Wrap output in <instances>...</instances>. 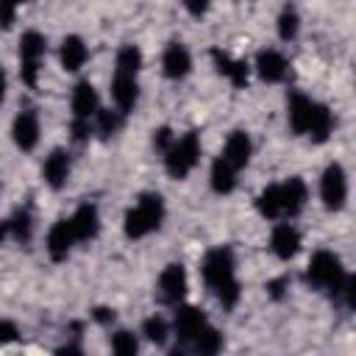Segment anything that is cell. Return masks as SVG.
Listing matches in <instances>:
<instances>
[{
  "instance_id": "cell-14",
  "label": "cell",
  "mask_w": 356,
  "mask_h": 356,
  "mask_svg": "<svg viewBox=\"0 0 356 356\" xmlns=\"http://www.w3.org/2000/svg\"><path fill=\"white\" fill-rule=\"evenodd\" d=\"M270 250L281 259V261H289L298 256L300 250V231L292 225V222H278L270 234Z\"/></svg>"
},
{
  "instance_id": "cell-15",
  "label": "cell",
  "mask_w": 356,
  "mask_h": 356,
  "mask_svg": "<svg viewBox=\"0 0 356 356\" xmlns=\"http://www.w3.org/2000/svg\"><path fill=\"white\" fill-rule=\"evenodd\" d=\"M161 70H164V75H167L170 81H181V78L189 75V70H192V56H189V50H186L184 42H170V44L164 47Z\"/></svg>"
},
{
  "instance_id": "cell-17",
  "label": "cell",
  "mask_w": 356,
  "mask_h": 356,
  "mask_svg": "<svg viewBox=\"0 0 356 356\" xmlns=\"http://www.w3.org/2000/svg\"><path fill=\"white\" fill-rule=\"evenodd\" d=\"M206 323H209V320H206L203 309H197V306H178V312H175V323H172L178 342L189 345V342L197 337V331H200Z\"/></svg>"
},
{
  "instance_id": "cell-24",
  "label": "cell",
  "mask_w": 356,
  "mask_h": 356,
  "mask_svg": "<svg viewBox=\"0 0 356 356\" xmlns=\"http://www.w3.org/2000/svg\"><path fill=\"white\" fill-rule=\"evenodd\" d=\"M236 175H239V170H234L222 156H217L211 164V172H209V184L217 195H231L236 189Z\"/></svg>"
},
{
  "instance_id": "cell-38",
  "label": "cell",
  "mask_w": 356,
  "mask_h": 356,
  "mask_svg": "<svg viewBox=\"0 0 356 356\" xmlns=\"http://www.w3.org/2000/svg\"><path fill=\"white\" fill-rule=\"evenodd\" d=\"M6 95H8V75L6 70H0V106L6 103Z\"/></svg>"
},
{
  "instance_id": "cell-12",
  "label": "cell",
  "mask_w": 356,
  "mask_h": 356,
  "mask_svg": "<svg viewBox=\"0 0 356 356\" xmlns=\"http://www.w3.org/2000/svg\"><path fill=\"white\" fill-rule=\"evenodd\" d=\"M111 100H114L120 114L134 111L136 103H139V81H136V75L114 72V78H111Z\"/></svg>"
},
{
  "instance_id": "cell-25",
  "label": "cell",
  "mask_w": 356,
  "mask_h": 356,
  "mask_svg": "<svg viewBox=\"0 0 356 356\" xmlns=\"http://www.w3.org/2000/svg\"><path fill=\"white\" fill-rule=\"evenodd\" d=\"M256 209L261 217L267 220H281L284 217V200H281V184H270L259 192L256 197Z\"/></svg>"
},
{
  "instance_id": "cell-21",
  "label": "cell",
  "mask_w": 356,
  "mask_h": 356,
  "mask_svg": "<svg viewBox=\"0 0 356 356\" xmlns=\"http://www.w3.org/2000/svg\"><path fill=\"white\" fill-rule=\"evenodd\" d=\"M281 200H284V217H298L309 200V189L303 184V178H286L281 184Z\"/></svg>"
},
{
  "instance_id": "cell-26",
  "label": "cell",
  "mask_w": 356,
  "mask_h": 356,
  "mask_svg": "<svg viewBox=\"0 0 356 356\" xmlns=\"http://www.w3.org/2000/svg\"><path fill=\"white\" fill-rule=\"evenodd\" d=\"M189 345H192V350H195V353L211 356V353L222 350V334H220V331H217L211 323H206V325L197 331V337H195Z\"/></svg>"
},
{
  "instance_id": "cell-13",
  "label": "cell",
  "mask_w": 356,
  "mask_h": 356,
  "mask_svg": "<svg viewBox=\"0 0 356 356\" xmlns=\"http://www.w3.org/2000/svg\"><path fill=\"white\" fill-rule=\"evenodd\" d=\"M72 120L78 122H92L97 108H100V97H97V89L89 83V81H78L72 86Z\"/></svg>"
},
{
  "instance_id": "cell-5",
  "label": "cell",
  "mask_w": 356,
  "mask_h": 356,
  "mask_svg": "<svg viewBox=\"0 0 356 356\" xmlns=\"http://www.w3.org/2000/svg\"><path fill=\"white\" fill-rule=\"evenodd\" d=\"M47 42L39 31H25L19 36V75L22 81L33 89L39 81V70H42V58H44Z\"/></svg>"
},
{
  "instance_id": "cell-34",
  "label": "cell",
  "mask_w": 356,
  "mask_h": 356,
  "mask_svg": "<svg viewBox=\"0 0 356 356\" xmlns=\"http://www.w3.org/2000/svg\"><path fill=\"white\" fill-rule=\"evenodd\" d=\"M17 337H19L17 325L11 320H0V345H11V342H17Z\"/></svg>"
},
{
  "instance_id": "cell-27",
  "label": "cell",
  "mask_w": 356,
  "mask_h": 356,
  "mask_svg": "<svg viewBox=\"0 0 356 356\" xmlns=\"http://www.w3.org/2000/svg\"><path fill=\"white\" fill-rule=\"evenodd\" d=\"M6 222H8V236L14 242H28L33 236V217L28 209H17Z\"/></svg>"
},
{
  "instance_id": "cell-37",
  "label": "cell",
  "mask_w": 356,
  "mask_h": 356,
  "mask_svg": "<svg viewBox=\"0 0 356 356\" xmlns=\"http://www.w3.org/2000/svg\"><path fill=\"white\" fill-rule=\"evenodd\" d=\"M284 286H286V278H275V281L267 284V289H270L273 298H281V295H284Z\"/></svg>"
},
{
  "instance_id": "cell-22",
  "label": "cell",
  "mask_w": 356,
  "mask_h": 356,
  "mask_svg": "<svg viewBox=\"0 0 356 356\" xmlns=\"http://www.w3.org/2000/svg\"><path fill=\"white\" fill-rule=\"evenodd\" d=\"M312 108H314V100H312V97H306V95H300V92H295V95L289 97V103H286V120H289V128H292L295 134H300V136L306 134Z\"/></svg>"
},
{
  "instance_id": "cell-36",
  "label": "cell",
  "mask_w": 356,
  "mask_h": 356,
  "mask_svg": "<svg viewBox=\"0 0 356 356\" xmlns=\"http://www.w3.org/2000/svg\"><path fill=\"white\" fill-rule=\"evenodd\" d=\"M209 6H211V0H184V8H186L192 17H197V19L209 11Z\"/></svg>"
},
{
  "instance_id": "cell-39",
  "label": "cell",
  "mask_w": 356,
  "mask_h": 356,
  "mask_svg": "<svg viewBox=\"0 0 356 356\" xmlns=\"http://www.w3.org/2000/svg\"><path fill=\"white\" fill-rule=\"evenodd\" d=\"M95 320H100V323H111V320H114V312H111V309H95Z\"/></svg>"
},
{
  "instance_id": "cell-31",
  "label": "cell",
  "mask_w": 356,
  "mask_h": 356,
  "mask_svg": "<svg viewBox=\"0 0 356 356\" xmlns=\"http://www.w3.org/2000/svg\"><path fill=\"white\" fill-rule=\"evenodd\" d=\"M142 334H145L147 342L164 345V342H167V334H170V325H167V320H164L161 314H153V317H147V320L142 323Z\"/></svg>"
},
{
  "instance_id": "cell-11",
  "label": "cell",
  "mask_w": 356,
  "mask_h": 356,
  "mask_svg": "<svg viewBox=\"0 0 356 356\" xmlns=\"http://www.w3.org/2000/svg\"><path fill=\"white\" fill-rule=\"evenodd\" d=\"M253 70H256V75H259L261 81H267V83H281V81L286 78V72H289V61H286V56H284L281 50L267 47V50H259Z\"/></svg>"
},
{
  "instance_id": "cell-8",
  "label": "cell",
  "mask_w": 356,
  "mask_h": 356,
  "mask_svg": "<svg viewBox=\"0 0 356 356\" xmlns=\"http://www.w3.org/2000/svg\"><path fill=\"white\" fill-rule=\"evenodd\" d=\"M75 245H78V239H75V231H72L70 217H67V220H56V222L50 225V231H47V239H44L47 256H50L53 261H64V259L72 253Z\"/></svg>"
},
{
  "instance_id": "cell-32",
  "label": "cell",
  "mask_w": 356,
  "mask_h": 356,
  "mask_svg": "<svg viewBox=\"0 0 356 356\" xmlns=\"http://www.w3.org/2000/svg\"><path fill=\"white\" fill-rule=\"evenodd\" d=\"M111 350H114L117 356H134V353L139 350V342H136V337H134L131 331H117V334L111 337Z\"/></svg>"
},
{
  "instance_id": "cell-29",
  "label": "cell",
  "mask_w": 356,
  "mask_h": 356,
  "mask_svg": "<svg viewBox=\"0 0 356 356\" xmlns=\"http://www.w3.org/2000/svg\"><path fill=\"white\" fill-rule=\"evenodd\" d=\"M120 122H122V114H120V111H111V108H97V114H95V120H92L95 131H97L103 139H108L111 134H117V131H120Z\"/></svg>"
},
{
  "instance_id": "cell-3",
  "label": "cell",
  "mask_w": 356,
  "mask_h": 356,
  "mask_svg": "<svg viewBox=\"0 0 356 356\" xmlns=\"http://www.w3.org/2000/svg\"><path fill=\"white\" fill-rule=\"evenodd\" d=\"M345 278V267H342V259L331 250H317L312 259H309V267H306V281L314 286V289H328L331 298H337V289Z\"/></svg>"
},
{
  "instance_id": "cell-10",
  "label": "cell",
  "mask_w": 356,
  "mask_h": 356,
  "mask_svg": "<svg viewBox=\"0 0 356 356\" xmlns=\"http://www.w3.org/2000/svg\"><path fill=\"white\" fill-rule=\"evenodd\" d=\"M70 172H72V161H70V153L64 147H56V150H50L44 156V161H42V178H44V184L50 189L67 186Z\"/></svg>"
},
{
  "instance_id": "cell-4",
  "label": "cell",
  "mask_w": 356,
  "mask_h": 356,
  "mask_svg": "<svg viewBox=\"0 0 356 356\" xmlns=\"http://www.w3.org/2000/svg\"><path fill=\"white\" fill-rule=\"evenodd\" d=\"M200 275L206 281V286L211 292H220L222 286L234 284L236 281V261H234V250L220 245V248H211L206 256H203V264H200Z\"/></svg>"
},
{
  "instance_id": "cell-30",
  "label": "cell",
  "mask_w": 356,
  "mask_h": 356,
  "mask_svg": "<svg viewBox=\"0 0 356 356\" xmlns=\"http://www.w3.org/2000/svg\"><path fill=\"white\" fill-rule=\"evenodd\" d=\"M300 31V17L292 6H284V11L278 14V39L281 42H292Z\"/></svg>"
},
{
  "instance_id": "cell-16",
  "label": "cell",
  "mask_w": 356,
  "mask_h": 356,
  "mask_svg": "<svg viewBox=\"0 0 356 356\" xmlns=\"http://www.w3.org/2000/svg\"><path fill=\"white\" fill-rule=\"evenodd\" d=\"M70 222H72V231H75L78 242H92L100 234V211H97L95 203H81L72 211Z\"/></svg>"
},
{
  "instance_id": "cell-20",
  "label": "cell",
  "mask_w": 356,
  "mask_h": 356,
  "mask_svg": "<svg viewBox=\"0 0 356 356\" xmlns=\"http://www.w3.org/2000/svg\"><path fill=\"white\" fill-rule=\"evenodd\" d=\"M211 61H214L217 72H220V75H225L236 89H245V86H248L250 67H248L245 61L231 58V56H228V53H222V50H211Z\"/></svg>"
},
{
  "instance_id": "cell-18",
  "label": "cell",
  "mask_w": 356,
  "mask_h": 356,
  "mask_svg": "<svg viewBox=\"0 0 356 356\" xmlns=\"http://www.w3.org/2000/svg\"><path fill=\"white\" fill-rule=\"evenodd\" d=\"M220 156H222L234 170H245V167L250 164V156H253V142H250V136H248L245 131H234V134L225 139Z\"/></svg>"
},
{
  "instance_id": "cell-6",
  "label": "cell",
  "mask_w": 356,
  "mask_h": 356,
  "mask_svg": "<svg viewBox=\"0 0 356 356\" xmlns=\"http://www.w3.org/2000/svg\"><path fill=\"white\" fill-rule=\"evenodd\" d=\"M320 200L328 211H339L348 203V172L339 161L328 164L320 175Z\"/></svg>"
},
{
  "instance_id": "cell-19",
  "label": "cell",
  "mask_w": 356,
  "mask_h": 356,
  "mask_svg": "<svg viewBox=\"0 0 356 356\" xmlns=\"http://www.w3.org/2000/svg\"><path fill=\"white\" fill-rule=\"evenodd\" d=\"M86 58H89V47H86V42H83L81 36L70 33V36L61 39L58 61H61V67H64L67 72H78V70L86 64Z\"/></svg>"
},
{
  "instance_id": "cell-7",
  "label": "cell",
  "mask_w": 356,
  "mask_h": 356,
  "mask_svg": "<svg viewBox=\"0 0 356 356\" xmlns=\"http://www.w3.org/2000/svg\"><path fill=\"white\" fill-rule=\"evenodd\" d=\"M39 134H42V128H39V114H36L33 108H22V111L14 117V122H11V139H14V145H17L22 153H31V150H36V145H39Z\"/></svg>"
},
{
  "instance_id": "cell-35",
  "label": "cell",
  "mask_w": 356,
  "mask_h": 356,
  "mask_svg": "<svg viewBox=\"0 0 356 356\" xmlns=\"http://www.w3.org/2000/svg\"><path fill=\"white\" fill-rule=\"evenodd\" d=\"M172 139H175V134H172L170 128H159V131H153V145H156L161 153L172 145Z\"/></svg>"
},
{
  "instance_id": "cell-2",
  "label": "cell",
  "mask_w": 356,
  "mask_h": 356,
  "mask_svg": "<svg viewBox=\"0 0 356 356\" xmlns=\"http://www.w3.org/2000/svg\"><path fill=\"white\" fill-rule=\"evenodd\" d=\"M197 161H200V136H197V131L175 136L172 145L164 150V170L175 181H184L197 167Z\"/></svg>"
},
{
  "instance_id": "cell-9",
  "label": "cell",
  "mask_w": 356,
  "mask_h": 356,
  "mask_svg": "<svg viewBox=\"0 0 356 356\" xmlns=\"http://www.w3.org/2000/svg\"><path fill=\"white\" fill-rule=\"evenodd\" d=\"M186 289H189V275H186L184 264H178V261L167 264L159 275V298L164 303H181Z\"/></svg>"
},
{
  "instance_id": "cell-23",
  "label": "cell",
  "mask_w": 356,
  "mask_h": 356,
  "mask_svg": "<svg viewBox=\"0 0 356 356\" xmlns=\"http://www.w3.org/2000/svg\"><path fill=\"white\" fill-rule=\"evenodd\" d=\"M334 131V114L325 103H317L314 100V108H312V117H309V128L303 136H309L312 142H325Z\"/></svg>"
},
{
  "instance_id": "cell-1",
  "label": "cell",
  "mask_w": 356,
  "mask_h": 356,
  "mask_svg": "<svg viewBox=\"0 0 356 356\" xmlns=\"http://www.w3.org/2000/svg\"><path fill=\"white\" fill-rule=\"evenodd\" d=\"M164 197L159 192H145L136 197V203L125 211V220H122V231L128 239H145L150 236L153 231L161 228L164 222Z\"/></svg>"
},
{
  "instance_id": "cell-40",
  "label": "cell",
  "mask_w": 356,
  "mask_h": 356,
  "mask_svg": "<svg viewBox=\"0 0 356 356\" xmlns=\"http://www.w3.org/2000/svg\"><path fill=\"white\" fill-rule=\"evenodd\" d=\"M6 239H8V222L3 220V222H0V242H6Z\"/></svg>"
},
{
  "instance_id": "cell-33",
  "label": "cell",
  "mask_w": 356,
  "mask_h": 356,
  "mask_svg": "<svg viewBox=\"0 0 356 356\" xmlns=\"http://www.w3.org/2000/svg\"><path fill=\"white\" fill-rule=\"evenodd\" d=\"M17 6H19V0H0V28H3V31H8V28L14 25V19H17Z\"/></svg>"
},
{
  "instance_id": "cell-28",
  "label": "cell",
  "mask_w": 356,
  "mask_h": 356,
  "mask_svg": "<svg viewBox=\"0 0 356 356\" xmlns=\"http://www.w3.org/2000/svg\"><path fill=\"white\" fill-rule=\"evenodd\" d=\"M142 61H145V56H142V50H139L136 44H122V47L117 50V58H114V64H117L114 72L136 75V72L142 70Z\"/></svg>"
}]
</instances>
